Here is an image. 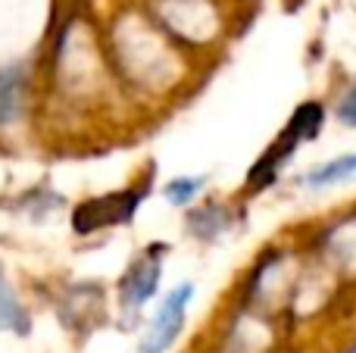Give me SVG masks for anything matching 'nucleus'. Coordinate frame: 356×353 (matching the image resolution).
Instances as JSON below:
<instances>
[{
    "label": "nucleus",
    "instance_id": "nucleus-2",
    "mask_svg": "<svg viewBox=\"0 0 356 353\" xmlns=\"http://www.w3.org/2000/svg\"><path fill=\"white\" fill-rule=\"evenodd\" d=\"M138 200H141V194H135V191H119V194H106V197H97V200H85L72 213V225L79 235H91V231L129 222L138 210Z\"/></svg>",
    "mask_w": 356,
    "mask_h": 353
},
{
    "label": "nucleus",
    "instance_id": "nucleus-10",
    "mask_svg": "<svg viewBox=\"0 0 356 353\" xmlns=\"http://www.w3.org/2000/svg\"><path fill=\"white\" fill-rule=\"evenodd\" d=\"M338 116L344 119V122L356 125V88H353V91H350V94H347V97H344V104H341Z\"/></svg>",
    "mask_w": 356,
    "mask_h": 353
},
{
    "label": "nucleus",
    "instance_id": "nucleus-9",
    "mask_svg": "<svg viewBox=\"0 0 356 353\" xmlns=\"http://www.w3.org/2000/svg\"><path fill=\"white\" fill-rule=\"evenodd\" d=\"M200 188H203V179H191V175H184V179L169 181V185H166V197L172 200V204L184 206L197 191H200Z\"/></svg>",
    "mask_w": 356,
    "mask_h": 353
},
{
    "label": "nucleus",
    "instance_id": "nucleus-5",
    "mask_svg": "<svg viewBox=\"0 0 356 353\" xmlns=\"http://www.w3.org/2000/svg\"><path fill=\"white\" fill-rule=\"evenodd\" d=\"M350 179H356V154L338 156V160L313 169L307 175V188H328V185H341V181H350Z\"/></svg>",
    "mask_w": 356,
    "mask_h": 353
},
{
    "label": "nucleus",
    "instance_id": "nucleus-6",
    "mask_svg": "<svg viewBox=\"0 0 356 353\" xmlns=\"http://www.w3.org/2000/svg\"><path fill=\"white\" fill-rule=\"evenodd\" d=\"M19 69H0V125L13 122L19 113Z\"/></svg>",
    "mask_w": 356,
    "mask_h": 353
},
{
    "label": "nucleus",
    "instance_id": "nucleus-7",
    "mask_svg": "<svg viewBox=\"0 0 356 353\" xmlns=\"http://www.w3.org/2000/svg\"><path fill=\"white\" fill-rule=\"evenodd\" d=\"M188 225H191V235H197V238H216L228 225V213L219 210V206H203V210L191 213Z\"/></svg>",
    "mask_w": 356,
    "mask_h": 353
},
{
    "label": "nucleus",
    "instance_id": "nucleus-4",
    "mask_svg": "<svg viewBox=\"0 0 356 353\" xmlns=\"http://www.w3.org/2000/svg\"><path fill=\"white\" fill-rule=\"evenodd\" d=\"M160 272H163V256H160V247H154L125 272L122 285H119L122 304L129 306V310H141V306L154 297L156 285H160Z\"/></svg>",
    "mask_w": 356,
    "mask_h": 353
},
{
    "label": "nucleus",
    "instance_id": "nucleus-3",
    "mask_svg": "<svg viewBox=\"0 0 356 353\" xmlns=\"http://www.w3.org/2000/svg\"><path fill=\"white\" fill-rule=\"evenodd\" d=\"M191 297H194V285H191V281H184V285H178V288L169 291V297L163 300L160 313H156L154 325H150L147 338L141 341V353H163L169 344L175 341L178 331H181V322H184V313H188Z\"/></svg>",
    "mask_w": 356,
    "mask_h": 353
},
{
    "label": "nucleus",
    "instance_id": "nucleus-1",
    "mask_svg": "<svg viewBox=\"0 0 356 353\" xmlns=\"http://www.w3.org/2000/svg\"><path fill=\"white\" fill-rule=\"evenodd\" d=\"M319 125H322V106L319 104H303L300 110L294 113V119L288 122V129L282 131V138H278V141L266 150L263 160L253 166L250 188H259V185H266V181L275 179V172L282 169V163L294 154L297 144L307 141V138H313L316 131H319Z\"/></svg>",
    "mask_w": 356,
    "mask_h": 353
},
{
    "label": "nucleus",
    "instance_id": "nucleus-8",
    "mask_svg": "<svg viewBox=\"0 0 356 353\" xmlns=\"http://www.w3.org/2000/svg\"><path fill=\"white\" fill-rule=\"evenodd\" d=\"M0 325H19V329H25V316L3 279H0Z\"/></svg>",
    "mask_w": 356,
    "mask_h": 353
}]
</instances>
